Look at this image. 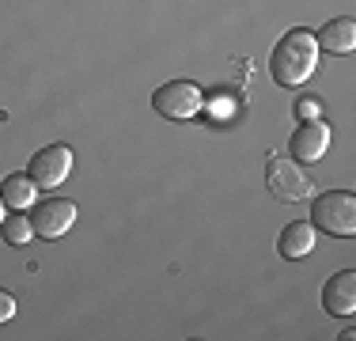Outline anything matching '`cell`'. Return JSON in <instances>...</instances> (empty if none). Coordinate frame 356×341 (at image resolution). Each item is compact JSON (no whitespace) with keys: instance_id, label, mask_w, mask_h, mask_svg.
Masks as SVG:
<instances>
[{"instance_id":"obj_1","label":"cell","mask_w":356,"mask_h":341,"mask_svg":"<svg viewBox=\"0 0 356 341\" xmlns=\"http://www.w3.org/2000/svg\"><path fill=\"white\" fill-rule=\"evenodd\" d=\"M318 61V46H315V34L292 27L281 34V42L273 46V57H269V72L281 88H300L311 72H315Z\"/></svg>"},{"instance_id":"obj_2","label":"cell","mask_w":356,"mask_h":341,"mask_svg":"<svg viewBox=\"0 0 356 341\" xmlns=\"http://www.w3.org/2000/svg\"><path fill=\"white\" fill-rule=\"evenodd\" d=\"M311 228H322L326 235H353L356 232V198L349 190L318 193L311 205Z\"/></svg>"},{"instance_id":"obj_3","label":"cell","mask_w":356,"mask_h":341,"mask_svg":"<svg viewBox=\"0 0 356 341\" xmlns=\"http://www.w3.org/2000/svg\"><path fill=\"white\" fill-rule=\"evenodd\" d=\"M152 106L167 122H186V118H193L201 110V88L190 80H171L152 95Z\"/></svg>"},{"instance_id":"obj_4","label":"cell","mask_w":356,"mask_h":341,"mask_svg":"<svg viewBox=\"0 0 356 341\" xmlns=\"http://www.w3.org/2000/svg\"><path fill=\"white\" fill-rule=\"evenodd\" d=\"M266 182H269V193L281 201H303L311 193V186H315L296 159H269Z\"/></svg>"},{"instance_id":"obj_5","label":"cell","mask_w":356,"mask_h":341,"mask_svg":"<svg viewBox=\"0 0 356 341\" xmlns=\"http://www.w3.org/2000/svg\"><path fill=\"white\" fill-rule=\"evenodd\" d=\"M69 170H72V148L69 144H49V148L35 152L27 175L35 186H42V190H54V186H61L65 178H69Z\"/></svg>"},{"instance_id":"obj_6","label":"cell","mask_w":356,"mask_h":341,"mask_svg":"<svg viewBox=\"0 0 356 341\" xmlns=\"http://www.w3.org/2000/svg\"><path fill=\"white\" fill-rule=\"evenodd\" d=\"M72 220H76V205L72 201H65V198L38 201L35 212H31V232H35L38 239H61L72 228Z\"/></svg>"},{"instance_id":"obj_7","label":"cell","mask_w":356,"mask_h":341,"mask_svg":"<svg viewBox=\"0 0 356 341\" xmlns=\"http://www.w3.org/2000/svg\"><path fill=\"white\" fill-rule=\"evenodd\" d=\"M326 148H330V125L322 122V118L303 122L300 129L292 133V144H288V152H292L296 159H303V164L322 159V156H326Z\"/></svg>"},{"instance_id":"obj_8","label":"cell","mask_w":356,"mask_h":341,"mask_svg":"<svg viewBox=\"0 0 356 341\" xmlns=\"http://www.w3.org/2000/svg\"><path fill=\"white\" fill-rule=\"evenodd\" d=\"M322 307L330 315H353L356 311V269H341L322 288Z\"/></svg>"},{"instance_id":"obj_9","label":"cell","mask_w":356,"mask_h":341,"mask_svg":"<svg viewBox=\"0 0 356 341\" xmlns=\"http://www.w3.org/2000/svg\"><path fill=\"white\" fill-rule=\"evenodd\" d=\"M311 246H315V228H311L307 220H292V224H284L281 239H277V251H281V258H288V262L307 258Z\"/></svg>"},{"instance_id":"obj_10","label":"cell","mask_w":356,"mask_h":341,"mask_svg":"<svg viewBox=\"0 0 356 341\" xmlns=\"http://www.w3.org/2000/svg\"><path fill=\"white\" fill-rule=\"evenodd\" d=\"M315 46L326 49V54H353V46H356V23L349 19V15L330 19L326 27L315 34Z\"/></svg>"},{"instance_id":"obj_11","label":"cell","mask_w":356,"mask_h":341,"mask_svg":"<svg viewBox=\"0 0 356 341\" xmlns=\"http://www.w3.org/2000/svg\"><path fill=\"white\" fill-rule=\"evenodd\" d=\"M35 190L38 186L31 182V175H8L0 182V198H4L8 209H31L35 205Z\"/></svg>"},{"instance_id":"obj_12","label":"cell","mask_w":356,"mask_h":341,"mask_svg":"<svg viewBox=\"0 0 356 341\" xmlns=\"http://www.w3.org/2000/svg\"><path fill=\"white\" fill-rule=\"evenodd\" d=\"M0 235H4V243L12 246H27L31 243V216H23V212H12V216L0 220Z\"/></svg>"},{"instance_id":"obj_13","label":"cell","mask_w":356,"mask_h":341,"mask_svg":"<svg viewBox=\"0 0 356 341\" xmlns=\"http://www.w3.org/2000/svg\"><path fill=\"white\" fill-rule=\"evenodd\" d=\"M12 315H15V296L0 288V322H8V319H12Z\"/></svg>"},{"instance_id":"obj_14","label":"cell","mask_w":356,"mask_h":341,"mask_svg":"<svg viewBox=\"0 0 356 341\" xmlns=\"http://www.w3.org/2000/svg\"><path fill=\"white\" fill-rule=\"evenodd\" d=\"M296 118H318V102H311V99H303V102H296Z\"/></svg>"},{"instance_id":"obj_15","label":"cell","mask_w":356,"mask_h":341,"mask_svg":"<svg viewBox=\"0 0 356 341\" xmlns=\"http://www.w3.org/2000/svg\"><path fill=\"white\" fill-rule=\"evenodd\" d=\"M0 209H4V198H0ZM0 220H4V216H0Z\"/></svg>"}]
</instances>
